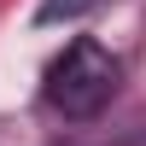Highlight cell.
Segmentation results:
<instances>
[{"label": "cell", "mask_w": 146, "mask_h": 146, "mask_svg": "<svg viewBox=\"0 0 146 146\" xmlns=\"http://www.w3.org/2000/svg\"><path fill=\"white\" fill-rule=\"evenodd\" d=\"M117 146H146V129H135V135H123Z\"/></svg>", "instance_id": "cell-3"}, {"label": "cell", "mask_w": 146, "mask_h": 146, "mask_svg": "<svg viewBox=\"0 0 146 146\" xmlns=\"http://www.w3.org/2000/svg\"><path fill=\"white\" fill-rule=\"evenodd\" d=\"M117 58L105 53L94 35H76V41L64 47V53L47 64V105H53L58 117H100L105 105H111L117 94Z\"/></svg>", "instance_id": "cell-1"}, {"label": "cell", "mask_w": 146, "mask_h": 146, "mask_svg": "<svg viewBox=\"0 0 146 146\" xmlns=\"http://www.w3.org/2000/svg\"><path fill=\"white\" fill-rule=\"evenodd\" d=\"M88 6H94V0H47L35 18H41V23H53V18H70V12H88Z\"/></svg>", "instance_id": "cell-2"}]
</instances>
